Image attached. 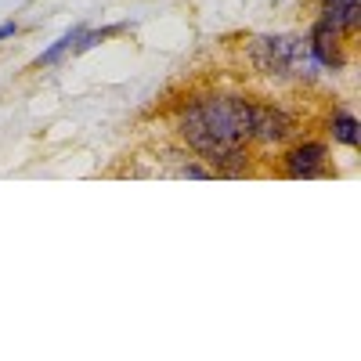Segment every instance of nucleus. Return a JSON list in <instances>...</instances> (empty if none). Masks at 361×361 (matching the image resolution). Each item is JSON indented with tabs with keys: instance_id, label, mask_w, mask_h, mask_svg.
<instances>
[{
	"instance_id": "3",
	"label": "nucleus",
	"mask_w": 361,
	"mask_h": 361,
	"mask_svg": "<svg viewBox=\"0 0 361 361\" xmlns=\"http://www.w3.org/2000/svg\"><path fill=\"white\" fill-rule=\"evenodd\" d=\"M250 130H253L257 141H279V137L289 134V116L279 112V109H271V105H253Z\"/></svg>"
},
{
	"instance_id": "6",
	"label": "nucleus",
	"mask_w": 361,
	"mask_h": 361,
	"mask_svg": "<svg viewBox=\"0 0 361 361\" xmlns=\"http://www.w3.org/2000/svg\"><path fill=\"white\" fill-rule=\"evenodd\" d=\"M361 15V0H325V22L336 29H354Z\"/></svg>"
},
{
	"instance_id": "1",
	"label": "nucleus",
	"mask_w": 361,
	"mask_h": 361,
	"mask_svg": "<svg viewBox=\"0 0 361 361\" xmlns=\"http://www.w3.org/2000/svg\"><path fill=\"white\" fill-rule=\"evenodd\" d=\"M250 102L238 98H206L192 105L180 119V134L188 137V145L199 156L214 163L221 173H238L243 170V145L253 137L250 130Z\"/></svg>"
},
{
	"instance_id": "5",
	"label": "nucleus",
	"mask_w": 361,
	"mask_h": 361,
	"mask_svg": "<svg viewBox=\"0 0 361 361\" xmlns=\"http://www.w3.org/2000/svg\"><path fill=\"white\" fill-rule=\"evenodd\" d=\"M307 47H311V54H314V62H322V66H340V54H336V25H329L325 18L314 25Z\"/></svg>"
},
{
	"instance_id": "9",
	"label": "nucleus",
	"mask_w": 361,
	"mask_h": 361,
	"mask_svg": "<svg viewBox=\"0 0 361 361\" xmlns=\"http://www.w3.org/2000/svg\"><path fill=\"white\" fill-rule=\"evenodd\" d=\"M185 173H188V177H209V170H202V166H188Z\"/></svg>"
},
{
	"instance_id": "7",
	"label": "nucleus",
	"mask_w": 361,
	"mask_h": 361,
	"mask_svg": "<svg viewBox=\"0 0 361 361\" xmlns=\"http://www.w3.org/2000/svg\"><path fill=\"white\" fill-rule=\"evenodd\" d=\"M333 134H336V141H343V145H350V148L361 141V134H357V119L347 116V112H340V116L333 119Z\"/></svg>"
},
{
	"instance_id": "4",
	"label": "nucleus",
	"mask_w": 361,
	"mask_h": 361,
	"mask_svg": "<svg viewBox=\"0 0 361 361\" xmlns=\"http://www.w3.org/2000/svg\"><path fill=\"white\" fill-rule=\"evenodd\" d=\"M286 166H289L293 177H314L325 166V148L322 145H300L286 156Z\"/></svg>"
},
{
	"instance_id": "2",
	"label": "nucleus",
	"mask_w": 361,
	"mask_h": 361,
	"mask_svg": "<svg viewBox=\"0 0 361 361\" xmlns=\"http://www.w3.org/2000/svg\"><path fill=\"white\" fill-rule=\"evenodd\" d=\"M257 51H267V58H260V66L271 69V73H293V76H311L314 69V54L304 40H289V37H279V40H260Z\"/></svg>"
},
{
	"instance_id": "8",
	"label": "nucleus",
	"mask_w": 361,
	"mask_h": 361,
	"mask_svg": "<svg viewBox=\"0 0 361 361\" xmlns=\"http://www.w3.org/2000/svg\"><path fill=\"white\" fill-rule=\"evenodd\" d=\"M80 40H83V33H80V29H76V33H66V37L58 40L51 51H44V54H40V66H44V62H58V58H62V54H66L73 44H80Z\"/></svg>"
}]
</instances>
